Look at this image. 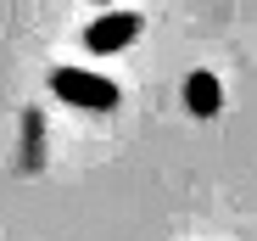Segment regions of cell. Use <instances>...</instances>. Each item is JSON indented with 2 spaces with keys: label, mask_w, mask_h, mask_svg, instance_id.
<instances>
[{
  "label": "cell",
  "mask_w": 257,
  "mask_h": 241,
  "mask_svg": "<svg viewBox=\"0 0 257 241\" xmlns=\"http://www.w3.org/2000/svg\"><path fill=\"white\" fill-rule=\"evenodd\" d=\"M51 90L73 107H90V112H112L117 107V85L101 73H84V67H56L51 73Z\"/></svg>",
  "instance_id": "1"
},
{
  "label": "cell",
  "mask_w": 257,
  "mask_h": 241,
  "mask_svg": "<svg viewBox=\"0 0 257 241\" xmlns=\"http://www.w3.org/2000/svg\"><path fill=\"white\" fill-rule=\"evenodd\" d=\"M185 107L196 112V118H212L224 107V85H218V73H207V67H196L190 78H185Z\"/></svg>",
  "instance_id": "3"
},
{
  "label": "cell",
  "mask_w": 257,
  "mask_h": 241,
  "mask_svg": "<svg viewBox=\"0 0 257 241\" xmlns=\"http://www.w3.org/2000/svg\"><path fill=\"white\" fill-rule=\"evenodd\" d=\"M135 39H140V17L135 12H106V17H95L90 28H84V45H90L95 56H112L123 45H135Z\"/></svg>",
  "instance_id": "2"
}]
</instances>
